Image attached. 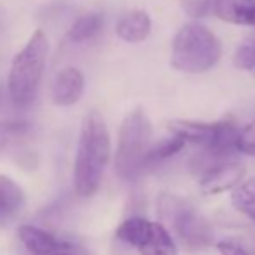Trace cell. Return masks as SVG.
<instances>
[{"instance_id":"cell-10","label":"cell","mask_w":255,"mask_h":255,"mask_svg":"<svg viewBox=\"0 0 255 255\" xmlns=\"http://www.w3.org/2000/svg\"><path fill=\"white\" fill-rule=\"evenodd\" d=\"M85 89L84 73L77 68H66L56 77L52 85V101L56 106H73L80 101Z\"/></svg>"},{"instance_id":"cell-16","label":"cell","mask_w":255,"mask_h":255,"mask_svg":"<svg viewBox=\"0 0 255 255\" xmlns=\"http://www.w3.org/2000/svg\"><path fill=\"white\" fill-rule=\"evenodd\" d=\"M186 146V141L179 135L172 134L170 137L160 139L156 144H153L148 151L146 156V165H153V163H160L165 161L168 158H172L174 154H177L182 148Z\"/></svg>"},{"instance_id":"cell-11","label":"cell","mask_w":255,"mask_h":255,"mask_svg":"<svg viewBox=\"0 0 255 255\" xmlns=\"http://www.w3.org/2000/svg\"><path fill=\"white\" fill-rule=\"evenodd\" d=\"M212 12L224 23L255 28V0H212Z\"/></svg>"},{"instance_id":"cell-21","label":"cell","mask_w":255,"mask_h":255,"mask_svg":"<svg viewBox=\"0 0 255 255\" xmlns=\"http://www.w3.org/2000/svg\"><path fill=\"white\" fill-rule=\"evenodd\" d=\"M179 3L191 19H200L212 9V0H179Z\"/></svg>"},{"instance_id":"cell-5","label":"cell","mask_w":255,"mask_h":255,"mask_svg":"<svg viewBox=\"0 0 255 255\" xmlns=\"http://www.w3.org/2000/svg\"><path fill=\"white\" fill-rule=\"evenodd\" d=\"M151 148V122L142 108L132 110L124 118L115 151V172L120 179L130 181L146 167Z\"/></svg>"},{"instance_id":"cell-6","label":"cell","mask_w":255,"mask_h":255,"mask_svg":"<svg viewBox=\"0 0 255 255\" xmlns=\"http://www.w3.org/2000/svg\"><path fill=\"white\" fill-rule=\"evenodd\" d=\"M168 130L182 137L189 144L203 148L214 156H228L236 149L240 127L231 120L196 122V120H172Z\"/></svg>"},{"instance_id":"cell-15","label":"cell","mask_w":255,"mask_h":255,"mask_svg":"<svg viewBox=\"0 0 255 255\" xmlns=\"http://www.w3.org/2000/svg\"><path fill=\"white\" fill-rule=\"evenodd\" d=\"M231 203L240 214L255 222V175L240 182L231 193Z\"/></svg>"},{"instance_id":"cell-18","label":"cell","mask_w":255,"mask_h":255,"mask_svg":"<svg viewBox=\"0 0 255 255\" xmlns=\"http://www.w3.org/2000/svg\"><path fill=\"white\" fill-rule=\"evenodd\" d=\"M30 132V125L19 120L0 122V153L5 151L9 146L16 144Z\"/></svg>"},{"instance_id":"cell-9","label":"cell","mask_w":255,"mask_h":255,"mask_svg":"<svg viewBox=\"0 0 255 255\" xmlns=\"http://www.w3.org/2000/svg\"><path fill=\"white\" fill-rule=\"evenodd\" d=\"M245 165L240 161H222L210 167L200 179V191L205 196H214L235 189L242 182Z\"/></svg>"},{"instance_id":"cell-8","label":"cell","mask_w":255,"mask_h":255,"mask_svg":"<svg viewBox=\"0 0 255 255\" xmlns=\"http://www.w3.org/2000/svg\"><path fill=\"white\" fill-rule=\"evenodd\" d=\"M19 240L31 255H91L82 243L57 238L45 229L31 224L21 226Z\"/></svg>"},{"instance_id":"cell-1","label":"cell","mask_w":255,"mask_h":255,"mask_svg":"<svg viewBox=\"0 0 255 255\" xmlns=\"http://www.w3.org/2000/svg\"><path fill=\"white\" fill-rule=\"evenodd\" d=\"M111 156V141L103 115L91 110L84 117L73 165V188L82 198L99 189Z\"/></svg>"},{"instance_id":"cell-14","label":"cell","mask_w":255,"mask_h":255,"mask_svg":"<svg viewBox=\"0 0 255 255\" xmlns=\"http://www.w3.org/2000/svg\"><path fill=\"white\" fill-rule=\"evenodd\" d=\"M104 17L101 12H87L73 21L66 33V40L70 44H84L94 38L101 31Z\"/></svg>"},{"instance_id":"cell-13","label":"cell","mask_w":255,"mask_h":255,"mask_svg":"<svg viewBox=\"0 0 255 255\" xmlns=\"http://www.w3.org/2000/svg\"><path fill=\"white\" fill-rule=\"evenodd\" d=\"M24 205L23 189L16 181L0 174V226H7L19 215Z\"/></svg>"},{"instance_id":"cell-17","label":"cell","mask_w":255,"mask_h":255,"mask_svg":"<svg viewBox=\"0 0 255 255\" xmlns=\"http://www.w3.org/2000/svg\"><path fill=\"white\" fill-rule=\"evenodd\" d=\"M217 250L221 255H255V231L222 240L217 243Z\"/></svg>"},{"instance_id":"cell-12","label":"cell","mask_w":255,"mask_h":255,"mask_svg":"<svg viewBox=\"0 0 255 255\" xmlns=\"http://www.w3.org/2000/svg\"><path fill=\"white\" fill-rule=\"evenodd\" d=\"M151 17L146 10L142 9H134L125 12L120 19L117 21V26H115V31H117L118 38H122L124 42H128V44H141L151 33Z\"/></svg>"},{"instance_id":"cell-7","label":"cell","mask_w":255,"mask_h":255,"mask_svg":"<svg viewBox=\"0 0 255 255\" xmlns=\"http://www.w3.org/2000/svg\"><path fill=\"white\" fill-rule=\"evenodd\" d=\"M117 238L137 249L141 255H177L174 236L161 222L130 217L117 228Z\"/></svg>"},{"instance_id":"cell-22","label":"cell","mask_w":255,"mask_h":255,"mask_svg":"<svg viewBox=\"0 0 255 255\" xmlns=\"http://www.w3.org/2000/svg\"><path fill=\"white\" fill-rule=\"evenodd\" d=\"M7 99H10L9 91H5V89L0 85V113H2V110L5 108V101H7Z\"/></svg>"},{"instance_id":"cell-19","label":"cell","mask_w":255,"mask_h":255,"mask_svg":"<svg viewBox=\"0 0 255 255\" xmlns=\"http://www.w3.org/2000/svg\"><path fill=\"white\" fill-rule=\"evenodd\" d=\"M233 63L238 70H255V30L240 42L233 54Z\"/></svg>"},{"instance_id":"cell-3","label":"cell","mask_w":255,"mask_h":255,"mask_svg":"<svg viewBox=\"0 0 255 255\" xmlns=\"http://www.w3.org/2000/svg\"><path fill=\"white\" fill-rule=\"evenodd\" d=\"M49 56V40L42 30L33 31L30 40L12 59L7 78L10 101L19 108H26L37 98L38 85Z\"/></svg>"},{"instance_id":"cell-4","label":"cell","mask_w":255,"mask_h":255,"mask_svg":"<svg viewBox=\"0 0 255 255\" xmlns=\"http://www.w3.org/2000/svg\"><path fill=\"white\" fill-rule=\"evenodd\" d=\"M156 212L161 224L184 249L202 250L214 242L212 226L188 200L161 193L156 200Z\"/></svg>"},{"instance_id":"cell-2","label":"cell","mask_w":255,"mask_h":255,"mask_svg":"<svg viewBox=\"0 0 255 255\" xmlns=\"http://www.w3.org/2000/svg\"><path fill=\"white\" fill-rule=\"evenodd\" d=\"M221 56V40L198 19L182 24L172 40L170 64L182 73H207L217 66Z\"/></svg>"},{"instance_id":"cell-20","label":"cell","mask_w":255,"mask_h":255,"mask_svg":"<svg viewBox=\"0 0 255 255\" xmlns=\"http://www.w3.org/2000/svg\"><path fill=\"white\" fill-rule=\"evenodd\" d=\"M236 149L243 154H250V156L255 154V120L240 128Z\"/></svg>"}]
</instances>
